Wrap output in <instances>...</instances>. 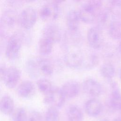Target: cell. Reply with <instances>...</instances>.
<instances>
[{
  "instance_id": "obj_1",
  "label": "cell",
  "mask_w": 121,
  "mask_h": 121,
  "mask_svg": "<svg viewBox=\"0 0 121 121\" xmlns=\"http://www.w3.org/2000/svg\"><path fill=\"white\" fill-rule=\"evenodd\" d=\"M78 10L80 20L86 23H92L96 22L97 18L104 9L102 1L97 0L80 1Z\"/></svg>"
},
{
  "instance_id": "obj_2",
  "label": "cell",
  "mask_w": 121,
  "mask_h": 121,
  "mask_svg": "<svg viewBox=\"0 0 121 121\" xmlns=\"http://www.w3.org/2000/svg\"><path fill=\"white\" fill-rule=\"evenodd\" d=\"M24 34L19 31L14 32L9 36L5 50L6 57L15 60L18 56L24 40Z\"/></svg>"
},
{
  "instance_id": "obj_3",
  "label": "cell",
  "mask_w": 121,
  "mask_h": 121,
  "mask_svg": "<svg viewBox=\"0 0 121 121\" xmlns=\"http://www.w3.org/2000/svg\"><path fill=\"white\" fill-rule=\"evenodd\" d=\"M17 20V16L14 10L9 9L4 11L0 17V35L6 37L13 29Z\"/></svg>"
},
{
  "instance_id": "obj_4",
  "label": "cell",
  "mask_w": 121,
  "mask_h": 121,
  "mask_svg": "<svg viewBox=\"0 0 121 121\" xmlns=\"http://www.w3.org/2000/svg\"><path fill=\"white\" fill-rule=\"evenodd\" d=\"M60 1H54L43 5L39 11L42 19L45 21H52L57 19L60 13Z\"/></svg>"
},
{
  "instance_id": "obj_5",
  "label": "cell",
  "mask_w": 121,
  "mask_h": 121,
  "mask_svg": "<svg viewBox=\"0 0 121 121\" xmlns=\"http://www.w3.org/2000/svg\"><path fill=\"white\" fill-rule=\"evenodd\" d=\"M37 17L36 10L30 6L26 8L21 12L18 17V21L22 27L29 29L35 25Z\"/></svg>"
},
{
  "instance_id": "obj_6",
  "label": "cell",
  "mask_w": 121,
  "mask_h": 121,
  "mask_svg": "<svg viewBox=\"0 0 121 121\" xmlns=\"http://www.w3.org/2000/svg\"><path fill=\"white\" fill-rule=\"evenodd\" d=\"M44 95V103L50 105V106H53L57 108L62 107L66 100L60 88L57 87H53L49 93Z\"/></svg>"
},
{
  "instance_id": "obj_7",
  "label": "cell",
  "mask_w": 121,
  "mask_h": 121,
  "mask_svg": "<svg viewBox=\"0 0 121 121\" xmlns=\"http://www.w3.org/2000/svg\"><path fill=\"white\" fill-rule=\"evenodd\" d=\"M84 56L82 52L77 49H69L66 53L64 60L65 64L69 68H78L82 66Z\"/></svg>"
},
{
  "instance_id": "obj_8",
  "label": "cell",
  "mask_w": 121,
  "mask_h": 121,
  "mask_svg": "<svg viewBox=\"0 0 121 121\" xmlns=\"http://www.w3.org/2000/svg\"><path fill=\"white\" fill-rule=\"evenodd\" d=\"M87 40L89 45L94 49H98L103 45L104 37L100 27L93 26L87 33Z\"/></svg>"
},
{
  "instance_id": "obj_9",
  "label": "cell",
  "mask_w": 121,
  "mask_h": 121,
  "mask_svg": "<svg viewBox=\"0 0 121 121\" xmlns=\"http://www.w3.org/2000/svg\"><path fill=\"white\" fill-rule=\"evenodd\" d=\"M21 76V71L19 69L15 66H10L6 68L2 81L7 87L12 89L18 83Z\"/></svg>"
},
{
  "instance_id": "obj_10",
  "label": "cell",
  "mask_w": 121,
  "mask_h": 121,
  "mask_svg": "<svg viewBox=\"0 0 121 121\" xmlns=\"http://www.w3.org/2000/svg\"><path fill=\"white\" fill-rule=\"evenodd\" d=\"M82 87L86 94L94 97L99 96L103 92V87L101 84L93 78H89L84 80Z\"/></svg>"
},
{
  "instance_id": "obj_11",
  "label": "cell",
  "mask_w": 121,
  "mask_h": 121,
  "mask_svg": "<svg viewBox=\"0 0 121 121\" xmlns=\"http://www.w3.org/2000/svg\"><path fill=\"white\" fill-rule=\"evenodd\" d=\"M43 37L51 40L53 43L60 41L61 34L59 26L54 23H49L45 26L43 32Z\"/></svg>"
},
{
  "instance_id": "obj_12",
  "label": "cell",
  "mask_w": 121,
  "mask_h": 121,
  "mask_svg": "<svg viewBox=\"0 0 121 121\" xmlns=\"http://www.w3.org/2000/svg\"><path fill=\"white\" fill-rule=\"evenodd\" d=\"M112 91L109 99V107L113 111L120 110L121 107V93L119 86L114 81L111 82Z\"/></svg>"
},
{
  "instance_id": "obj_13",
  "label": "cell",
  "mask_w": 121,
  "mask_h": 121,
  "mask_svg": "<svg viewBox=\"0 0 121 121\" xmlns=\"http://www.w3.org/2000/svg\"><path fill=\"white\" fill-rule=\"evenodd\" d=\"M60 89L66 99H70L76 97L78 94L80 85L78 82L70 80L64 83Z\"/></svg>"
},
{
  "instance_id": "obj_14",
  "label": "cell",
  "mask_w": 121,
  "mask_h": 121,
  "mask_svg": "<svg viewBox=\"0 0 121 121\" xmlns=\"http://www.w3.org/2000/svg\"><path fill=\"white\" fill-rule=\"evenodd\" d=\"M18 95L23 98H30L32 97L35 91L34 83L30 80H24L22 82L17 88Z\"/></svg>"
},
{
  "instance_id": "obj_15",
  "label": "cell",
  "mask_w": 121,
  "mask_h": 121,
  "mask_svg": "<svg viewBox=\"0 0 121 121\" xmlns=\"http://www.w3.org/2000/svg\"><path fill=\"white\" fill-rule=\"evenodd\" d=\"M103 109L102 103L95 98L87 101L85 104V110L86 114L91 117L99 115Z\"/></svg>"
},
{
  "instance_id": "obj_16",
  "label": "cell",
  "mask_w": 121,
  "mask_h": 121,
  "mask_svg": "<svg viewBox=\"0 0 121 121\" xmlns=\"http://www.w3.org/2000/svg\"><path fill=\"white\" fill-rule=\"evenodd\" d=\"M80 21L78 11L74 9L70 10L66 17V23L69 30L78 31Z\"/></svg>"
},
{
  "instance_id": "obj_17",
  "label": "cell",
  "mask_w": 121,
  "mask_h": 121,
  "mask_svg": "<svg viewBox=\"0 0 121 121\" xmlns=\"http://www.w3.org/2000/svg\"><path fill=\"white\" fill-rule=\"evenodd\" d=\"M36 60L40 72L46 76H51L53 74V66L50 60L40 57L36 58Z\"/></svg>"
},
{
  "instance_id": "obj_18",
  "label": "cell",
  "mask_w": 121,
  "mask_h": 121,
  "mask_svg": "<svg viewBox=\"0 0 121 121\" xmlns=\"http://www.w3.org/2000/svg\"><path fill=\"white\" fill-rule=\"evenodd\" d=\"M14 110V103L9 95H4L0 99V112L5 115L11 114Z\"/></svg>"
},
{
  "instance_id": "obj_19",
  "label": "cell",
  "mask_w": 121,
  "mask_h": 121,
  "mask_svg": "<svg viewBox=\"0 0 121 121\" xmlns=\"http://www.w3.org/2000/svg\"><path fill=\"white\" fill-rule=\"evenodd\" d=\"M67 115L69 121H82L83 119L81 109L76 105H71L68 107Z\"/></svg>"
},
{
  "instance_id": "obj_20",
  "label": "cell",
  "mask_w": 121,
  "mask_h": 121,
  "mask_svg": "<svg viewBox=\"0 0 121 121\" xmlns=\"http://www.w3.org/2000/svg\"><path fill=\"white\" fill-rule=\"evenodd\" d=\"M26 69L28 76L32 78H36L40 74V71L37 63L36 58H30L27 60Z\"/></svg>"
},
{
  "instance_id": "obj_21",
  "label": "cell",
  "mask_w": 121,
  "mask_h": 121,
  "mask_svg": "<svg viewBox=\"0 0 121 121\" xmlns=\"http://www.w3.org/2000/svg\"><path fill=\"white\" fill-rule=\"evenodd\" d=\"M54 43L49 39L42 37L38 42V50L40 53L46 56L50 54L52 50Z\"/></svg>"
},
{
  "instance_id": "obj_22",
  "label": "cell",
  "mask_w": 121,
  "mask_h": 121,
  "mask_svg": "<svg viewBox=\"0 0 121 121\" xmlns=\"http://www.w3.org/2000/svg\"><path fill=\"white\" fill-rule=\"evenodd\" d=\"M108 32L110 36L113 39H121V21H112L109 25Z\"/></svg>"
},
{
  "instance_id": "obj_23",
  "label": "cell",
  "mask_w": 121,
  "mask_h": 121,
  "mask_svg": "<svg viewBox=\"0 0 121 121\" xmlns=\"http://www.w3.org/2000/svg\"><path fill=\"white\" fill-rule=\"evenodd\" d=\"M100 72L104 78L111 80L115 75V67L111 63H105L101 66L100 69Z\"/></svg>"
},
{
  "instance_id": "obj_24",
  "label": "cell",
  "mask_w": 121,
  "mask_h": 121,
  "mask_svg": "<svg viewBox=\"0 0 121 121\" xmlns=\"http://www.w3.org/2000/svg\"><path fill=\"white\" fill-rule=\"evenodd\" d=\"M36 84L39 91L44 95L49 93L53 88L50 81L44 78L38 80Z\"/></svg>"
},
{
  "instance_id": "obj_25",
  "label": "cell",
  "mask_w": 121,
  "mask_h": 121,
  "mask_svg": "<svg viewBox=\"0 0 121 121\" xmlns=\"http://www.w3.org/2000/svg\"><path fill=\"white\" fill-rule=\"evenodd\" d=\"M98 63L99 58L95 54H91L86 58H85L84 57L82 66L85 69H92L95 67Z\"/></svg>"
},
{
  "instance_id": "obj_26",
  "label": "cell",
  "mask_w": 121,
  "mask_h": 121,
  "mask_svg": "<svg viewBox=\"0 0 121 121\" xmlns=\"http://www.w3.org/2000/svg\"><path fill=\"white\" fill-rule=\"evenodd\" d=\"M45 119V121H59L60 112L58 108L50 106L46 112Z\"/></svg>"
},
{
  "instance_id": "obj_27",
  "label": "cell",
  "mask_w": 121,
  "mask_h": 121,
  "mask_svg": "<svg viewBox=\"0 0 121 121\" xmlns=\"http://www.w3.org/2000/svg\"><path fill=\"white\" fill-rule=\"evenodd\" d=\"M12 114L13 121H26L27 114L25 109L22 107H19L14 110Z\"/></svg>"
},
{
  "instance_id": "obj_28",
  "label": "cell",
  "mask_w": 121,
  "mask_h": 121,
  "mask_svg": "<svg viewBox=\"0 0 121 121\" xmlns=\"http://www.w3.org/2000/svg\"><path fill=\"white\" fill-rule=\"evenodd\" d=\"M28 121H43L42 115L39 112L33 111L30 113Z\"/></svg>"
},
{
  "instance_id": "obj_29",
  "label": "cell",
  "mask_w": 121,
  "mask_h": 121,
  "mask_svg": "<svg viewBox=\"0 0 121 121\" xmlns=\"http://www.w3.org/2000/svg\"><path fill=\"white\" fill-rule=\"evenodd\" d=\"M6 68L4 66L0 65V81H3Z\"/></svg>"
},
{
  "instance_id": "obj_30",
  "label": "cell",
  "mask_w": 121,
  "mask_h": 121,
  "mask_svg": "<svg viewBox=\"0 0 121 121\" xmlns=\"http://www.w3.org/2000/svg\"><path fill=\"white\" fill-rule=\"evenodd\" d=\"M113 121H121V117L117 118L115 119Z\"/></svg>"
},
{
  "instance_id": "obj_31",
  "label": "cell",
  "mask_w": 121,
  "mask_h": 121,
  "mask_svg": "<svg viewBox=\"0 0 121 121\" xmlns=\"http://www.w3.org/2000/svg\"><path fill=\"white\" fill-rule=\"evenodd\" d=\"M119 51L121 53V41L119 44Z\"/></svg>"
},
{
  "instance_id": "obj_32",
  "label": "cell",
  "mask_w": 121,
  "mask_h": 121,
  "mask_svg": "<svg viewBox=\"0 0 121 121\" xmlns=\"http://www.w3.org/2000/svg\"><path fill=\"white\" fill-rule=\"evenodd\" d=\"M120 79H121V69L120 73Z\"/></svg>"
},
{
  "instance_id": "obj_33",
  "label": "cell",
  "mask_w": 121,
  "mask_h": 121,
  "mask_svg": "<svg viewBox=\"0 0 121 121\" xmlns=\"http://www.w3.org/2000/svg\"><path fill=\"white\" fill-rule=\"evenodd\" d=\"M108 121V120H103V121Z\"/></svg>"
},
{
  "instance_id": "obj_34",
  "label": "cell",
  "mask_w": 121,
  "mask_h": 121,
  "mask_svg": "<svg viewBox=\"0 0 121 121\" xmlns=\"http://www.w3.org/2000/svg\"><path fill=\"white\" fill-rule=\"evenodd\" d=\"M120 111H121V108H120Z\"/></svg>"
}]
</instances>
